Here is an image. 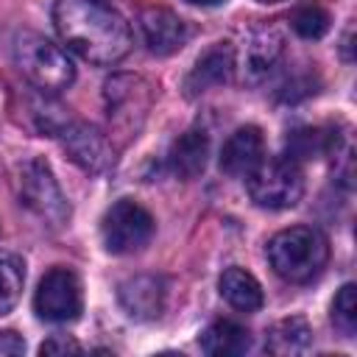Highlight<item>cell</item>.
<instances>
[{
	"label": "cell",
	"instance_id": "cell-8",
	"mask_svg": "<svg viewBox=\"0 0 357 357\" xmlns=\"http://www.w3.org/2000/svg\"><path fill=\"white\" fill-rule=\"evenodd\" d=\"M151 103V89L137 75H114L106 84V109H109V131L112 137L123 134L126 139L137 137L145 112Z\"/></svg>",
	"mask_w": 357,
	"mask_h": 357
},
{
	"label": "cell",
	"instance_id": "cell-4",
	"mask_svg": "<svg viewBox=\"0 0 357 357\" xmlns=\"http://www.w3.org/2000/svg\"><path fill=\"white\" fill-rule=\"evenodd\" d=\"M245 187L251 201L259 209H290L301 201L304 195V173L298 167V162L287 159V156H273V159H262L248 176H245Z\"/></svg>",
	"mask_w": 357,
	"mask_h": 357
},
{
	"label": "cell",
	"instance_id": "cell-21",
	"mask_svg": "<svg viewBox=\"0 0 357 357\" xmlns=\"http://www.w3.org/2000/svg\"><path fill=\"white\" fill-rule=\"evenodd\" d=\"M290 22H293V31L301 39H321L329 31L332 17H329V11L321 3H307V6H298L293 11Z\"/></svg>",
	"mask_w": 357,
	"mask_h": 357
},
{
	"label": "cell",
	"instance_id": "cell-12",
	"mask_svg": "<svg viewBox=\"0 0 357 357\" xmlns=\"http://www.w3.org/2000/svg\"><path fill=\"white\" fill-rule=\"evenodd\" d=\"M120 307L134 318V321H153L162 315L165 301H167V287L165 279L142 273L134 279H126L117 290Z\"/></svg>",
	"mask_w": 357,
	"mask_h": 357
},
{
	"label": "cell",
	"instance_id": "cell-7",
	"mask_svg": "<svg viewBox=\"0 0 357 357\" xmlns=\"http://www.w3.org/2000/svg\"><path fill=\"white\" fill-rule=\"evenodd\" d=\"M33 310L47 324H70L84 310L81 282L70 268H50L33 293Z\"/></svg>",
	"mask_w": 357,
	"mask_h": 357
},
{
	"label": "cell",
	"instance_id": "cell-24",
	"mask_svg": "<svg viewBox=\"0 0 357 357\" xmlns=\"http://www.w3.org/2000/svg\"><path fill=\"white\" fill-rule=\"evenodd\" d=\"M20 354H25V340L14 329H3L0 332V357H20Z\"/></svg>",
	"mask_w": 357,
	"mask_h": 357
},
{
	"label": "cell",
	"instance_id": "cell-5",
	"mask_svg": "<svg viewBox=\"0 0 357 357\" xmlns=\"http://www.w3.org/2000/svg\"><path fill=\"white\" fill-rule=\"evenodd\" d=\"M20 198L36 218H42L53 229H61L70 220V204H67L53 170L42 159H31V162L22 165V170H20Z\"/></svg>",
	"mask_w": 357,
	"mask_h": 357
},
{
	"label": "cell",
	"instance_id": "cell-15",
	"mask_svg": "<svg viewBox=\"0 0 357 357\" xmlns=\"http://www.w3.org/2000/svg\"><path fill=\"white\" fill-rule=\"evenodd\" d=\"M201 349L209 354V357H237V354H245L251 349V335L245 326H240L237 321H229V318H220V321H212L204 335H201Z\"/></svg>",
	"mask_w": 357,
	"mask_h": 357
},
{
	"label": "cell",
	"instance_id": "cell-14",
	"mask_svg": "<svg viewBox=\"0 0 357 357\" xmlns=\"http://www.w3.org/2000/svg\"><path fill=\"white\" fill-rule=\"evenodd\" d=\"M209 159V134L204 128H190L178 139H173L167 165L178 178H195L204 173Z\"/></svg>",
	"mask_w": 357,
	"mask_h": 357
},
{
	"label": "cell",
	"instance_id": "cell-16",
	"mask_svg": "<svg viewBox=\"0 0 357 357\" xmlns=\"http://www.w3.org/2000/svg\"><path fill=\"white\" fill-rule=\"evenodd\" d=\"M310 346H312V329L301 315H290V318L276 321L265 337V351H271L276 357L304 354Z\"/></svg>",
	"mask_w": 357,
	"mask_h": 357
},
{
	"label": "cell",
	"instance_id": "cell-2",
	"mask_svg": "<svg viewBox=\"0 0 357 357\" xmlns=\"http://www.w3.org/2000/svg\"><path fill=\"white\" fill-rule=\"evenodd\" d=\"M268 259L276 276L290 284H307L321 276L329 259L326 237L312 226H290L268 240Z\"/></svg>",
	"mask_w": 357,
	"mask_h": 357
},
{
	"label": "cell",
	"instance_id": "cell-19",
	"mask_svg": "<svg viewBox=\"0 0 357 357\" xmlns=\"http://www.w3.org/2000/svg\"><path fill=\"white\" fill-rule=\"evenodd\" d=\"M25 284V265L17 254L0 251V315L11 312L22 296Z\"/></svg>",
	"mask_w": 357,
	"mask_h": 357
},
{
	"label": "cell",
	"instance_id": "cell-23",
	"mask_svg": "<svg viewBox=\"0 0 357 357\" xmlns=\"http://www.w3.org/2000/svg\"><path fill=\"white\" fill-rule=\"evenodd\" d=\"M78 351H81V346L67 335H50L39 346V354H78Z\"/></svg>",
	"mask_w": 357,
	"mask_h": 357
},
{
	"label": "cell",
	"instance_id": "cell-1",
	"mask_svg": "<svg viewBox=\"0 0 357 357\" xmlns=\"http://www.w3.org/2000/svg\"><path fill=\"white\" fill-rule=\"evenodd\" d=\"M53 25L59 39L89 64H117L131 50V28L100 0H56Z\"/></svg>",
	"mask_w": 357,
	"mask_h": 357
},
{
	"label": "cell",
	"instance_id": "cell-18",
	"mask_svg": "<svg viewBox=\"0 0 357 357\" xmlns=\"http://www.w3.org/2000/svg\"><path fill=\"white\" fill-rule=\"evenodd\" d=\"M218 287H220V296L240 312H257L262 307V301H265L259 282L245 268H237V265H231V268H226L220 273Z\"/></svg>",
	"mask_w": 357,
	"mask_h": 357
},
{
	"label": "cell",
	"instance_id": "cell-10",
	"mask_svg": "<svg viewBox=\"0 0 357 357\" xmlns=\"http://www.w3.org/2000/svg\"><path fill=\"white\" fill-rule=\"evenodd\" d=\"M139 31L145 39V47L153 56H170L176 50H181L190 39V25L170 8H145L139 14Z\"/></svg>",
	"mask_w": 357,
	"mask_h": 357
},
{
	"label": "cell",
	"instance_id": "cell-17",
	"mask_svg": "<svg viewBox=\"0 0 357 357\" xmlns=\"http://www.w3.org/2000/svg\"><path fill=\"white\" fill-rule=\"evenodd\" d=\"M282 50H284L282 33L276 28H259L245 47V75L251 81L265 78L282 59Z\"/></svg>",
	"mask_w": 357,
	"mask_h": 357
},
{
	"label": "cell",
	"instance_id": "cell-20",
	"mask_svg": "<svg viewBox=\"0 0 357 357\" xmlns=\"http://www.w3.org/2000/svg\"><path fill=\"white\" fill-rule=\"evenodd\" d=\"M335 148V137L326 134L324 128H298L287 137V159L298 162V159H315L326 151Z\"/></svg>",
	"mask_w": 357,
	"mask_h": 357
},
{
	"label": "cell",
	"instance_id": "cell-26",
	"mask_svg": "<svg viewBox=\"0 0 357 357\" xmlns=\"http://www.w3.org/2000/svg\"><path fill=\"white\" fill-rule=\"evenodd\" d=\"M257 3H282V0H257Z\"/></svg>",
	"mask_w": 357,
	"mask_h": 357
},
{
	"label": "cell",
	"instance_id": "cell-6",
	"mask_svg": "<svg viewBox=\"0 0 357 357\" xmlns=\"http://www.w3.org/2000/svg\"><path fill=\"white\" fill-rule=\"evenodd\" d=\"M100 237L109 254H134L153 237V218L142 204L120 198L106 209L100 220Z\"/></svg>",
	"mask_w": 357,
	"mask_h": 357
},
{
	"label": "cell",
	"instance_id": "cell-25",
	"mask_svg": "<svg viewBox=\"0 0 357 357\" xmlns=\"http://www.w3.org/2000/svg\"><path fill=\"white\" fill-rule=\"evenodd\" d=\"M190 6H204V8H215V6H223L226 0H184Z\"/></svg>",
	"mask_w": 357,
	"mask_h": 357
},
{
	"label": "cell",
	"instance_id": "cell-9",
	"mask_svg": "<svg viewBox=\"0 0 357 357\" xmlns=\"http://www.w3.org/2000/svg\"><path fill=\"white\" fill-rule=\"evenodd\" d=\"M67 151V156L86 173H103L112 165V148L103 134H98L92 126L67 120L56 134Z\"/></svg>",
	"mask_w": 357,
	"mask_h": 357
},
{
	"label": "cell",
	"instance_id": "cell-11",
	"mask_svg": "<svg viewBox=\"0 0 357 357\" xmlns=\"http://www.w3.org/2000/svg\"><path fill=\"white\" fill-rule=\"evenodd\" d=\"M234 67H237V61H234V47H231V42H215L212 47H206V50L198 56V61L192 64L190 75L184 78L187 95L192 98V95H201V92L212 89V86H226V84H231Z\"/></svg>",
	"mask_w": 357,
	"mask_h": 357
},
{
	"label": "cell",
	"instance_id": "cell-3",
	"mask_svg": "<svg viewBox=\"0 0 357 357\" xmlns=\"http://www.w3.org/2000/svg\"><path fill=\"white\" fill-rule=\"evenodd\" d=\"M11 53L17 70L45 95H56L75 81V67L70 56L36 31H20L14 36Z\"/></svg>",
	"mask_w": 357,
	"mask_h": 357
},
{
	"label": "cell",
	"instance_id": "cell-13",
	"mask_svg": "<svg viewBox=\"0 0 357 357\" xmlns=\"http://www.w3.org/2000/svg\"><path fill=\"white\" fill-rule=\"evenodd\" d=\"M265 139L257 126H240L220 148V170L226 176H248L265 156Z\"/></svg>",
	"mask_w": 357,
	"mask_h": 357
},
{
	"label": "cell",
	"instance_id": "cell-22",
	"mask_svg": "<svg viewBox=\"0 0 357 357\" xmlns=\"http://www.w3.org/2000/svg\"><path fill=\"white\" fill-rule=\"evenodd\" d=\"M332 324L343 332V337H351L357 332V287L351 282L343 284L332 301Z\"/></svg>",
	"mask_w": 357,
	"mask_h": 357
}]
</instances>
